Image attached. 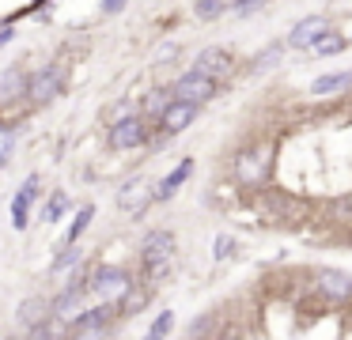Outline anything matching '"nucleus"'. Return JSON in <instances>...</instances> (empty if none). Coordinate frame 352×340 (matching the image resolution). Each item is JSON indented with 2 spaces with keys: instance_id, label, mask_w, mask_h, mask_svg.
I'll return each instance as SVG.
<instances>
[{
  "instance_id": "f257e3e1",
  "label": "nucleus",
  "mask_w": 352,
  "mask_h": 340,
  "mask_svg": "<svg viewBox=\"0 0 352 340\" xmlns=\"http://www.w3.org/2000/svg\"><path fill=\"white\" fill-rule=\"evenodd\" d=\"M231 174H235V181L243 189H250V193L265 189L269 174H273V148H269V144H246V148L231 159Z\"/></svg>"
},
{
  "instance_id": "f03ea898",
  "label": "nucleus",
  "mask_w": 352,
  "mask_h": 340,
  "mask_svg": "<svg viewBox=\"0 0 352 340\" xmlns=\"http://www.w3.org/2000/svg\"><path fill=\"white\" fill-rule=\"evenodd\" d=\"M133 272L122 269V264H91V280H87V291L95 295V302H107V306H118L125 299V291L133 287Z\"/></svg>"
},
{
  "instance_id": "7ed1b4c3",
  "label": "nucleus",
  "mask_w": 352,
  "mask_h": 340,
  "mask_svg": "<svg viewBox=\"0 0 352 340\" xmlns=\"http://www.w3.org/2000/svg\"><path fill=\"white\" fill-rule=\"evenodd\" d=\"M311 287L314 295H318L326 306H352V276L344 269H333V264H318V269L311 272Z\"/></svg>"
},
{
  "instance_id": "20e7f679",
  "label": "nucleus",
  "mask_w": 352,
  "mask_h": 340,
  "mask_svg": "<svg viewBox=\"0 0 352 340\" xmlns=\"http://www.w3.org/2000/svg\"><path fill=\"white\" fill-rule=\"evenodd\" d=\"M148 136H152V121H144L137 113V117L114 121L107 140H110V148H114V151H137V148H144V144H148Z\"/></svg>"
},
{
  "instance_id": "39448f33",
  "label": "nucleus",
  "mask_w": 352,
  "mask_h": 340,
  "mask_svg": "<svg viewBox=\"0 0 352 340\" xmlns=\"http://www.w3.org/2000/svg\"><path fill=\"white\" fill-rule=\"evenodd\" d=\"M216 91H220V83L208 80V76H201V72H193V68L170 83V95L182 98V102H193V106H205L208 98H216Z\"/></svg>"
},
{
  "instance_id": "423d86ee",
  "label": "nucleus",
  "mask_w": 352,
  "mask_h": 340,
  "mask_svg": "<svg viewBox=\"0 0 352 340\" xmlns=\"http://www.w3.org/2000/svg\"><path fill=\"white\" fill-rule=\"evenodd\" d=\"M61 87H65V68H57V65L38 68V72L27 80V102L46 106V102H54V98L61 95Z\"/></svg>"
},
{
  "instance_id": "0eeeda50",
  "label": "nucleus",
  "mask_w": 352,
  "mask_h": 340,
  "mask_svg": "<svg viewBox=\"0 0 352 340\" xmlns=\"http://www.w3.org/2000/svg\"><path fill=\"white\" fill-rule=\"evenodd\" d=\"M140 264H155V261H175V249H178V238L175 231H167V227H155V231H148L144 238H140Z\"/></svg>"
},
{
  "instance_id": "6e6552de",
  "label": "nucleus",
  "mask_w": 352,
  "mask_h": 340,
  "mask_svg": "<svg viewBox=\"0 0 352 340\" xmlns=\"http://www.w3.org/2000/svg\"><path fill=\"white\" fill-rule=\"evenodd\" d=\"M231 68H235V57H231V49H223V45H208V49L197 53V60H193V72L208 76V80L220 83L223 76H231Z\"/></svg>"
},
{
  "instance_id": "1a4fd4ad",
  "label": "nucleus",
  "mask_w": 352,
  "mask_h": 340,
  "mask_svg": "<svg viewBox=\"0 0 352 340\" xmlns=\"http://www.w3.org/2000/svg\"><path fill=\"white\" fill-rule=\"evenodd\" d=\"M254 208H261V216H265L269 223H288L296 201H292L284 189H258V193H254Z\"/></svg>"
},
{
  "instance_id": "9d476101",
  "label": "nucleus",
  "mask_w": 352,
  "mask_h": 340,
  "mask_svg": "<svg viewBox=\"0 0 352 340\" xmlns=\"http://www.w3.org/2000/svg\"><path fill=\"white\" fill-rule=\"evenodd\" d=\"M326 30H329L326 15H303V19L288 30V42H284V45H288V49H311V45L318 42Z\"/></svg>"
},
{
  "instance_id": "9b49d317",
  "label": "nucleus",
  "mask_w": 352,
  "mask_h": 340,
  "mask_svg": "<svg viewBox=\"0 0 352 340\" xmlns=\"http://www.w3.org/2000/svg\"><path fill=\"white\" fill-rule=\"evenodd\" d=\"M197 110H201V106L175 98V102H170L167 110H163V117H160V133H163V136H178L182 128H190L193 121H197Z\"/></svg>"
},
{
  "instance_id": "f8f14e48",
  "label": "nucleus",
  "mask_w": 352,
  "mask_h": 340,
  "mask_svg": "<svg viewBox=\"0 0 352 340\" xmlns=\"http://www.w3.org/2000/svg\"><path fill=\"white\" fill-rule=\"evenodd\" d=\"M155 185H148L144 178H133V181H125V189L118 193V208L122 212H129V216H140V212L148 208V204L155 201V193H152Z\"/></svg>"
},
{
  "instance_id": "ddd939ff",
  "label": "nucleus",
  "mask_w": 352,
  "mask_h": 340,
  "mask_svg": "<svg viewBox=\"0 0 352 340\" xmlns=\"http://www.w3.org/2000/svg\"><path fill=\"white\" fill-rule=\"evenodd\" d=\"M34 196H38V178H27L23 185H19L16 201H12V223H16V231H27V223H31Z\"/></svg>"
},
{
  "instance_id": "4468645a",
  "label": "nucleus",
  "mask_w": 352,
  "mask_h": 340,
  "mask_svg": "<svg viewBox=\"0 0 352 340\" xmlns=\"http://www.w3.org/2000/svg\"><path fill=\"white\" fill-rule=\"evenodd\" d=\"M190 174H193V159H182V163H178L175 170L167 174V178H160V181H155V189H152V193H155V201H170V196H175L178 189L186 185V181H190Z\"/></svg>"
},
{
  "instance_id": "2eb2a0df",
  "label": "nucleus",
  "mask_w": 352,
  "mask_h": 340,
  "mask_svg": "<svg viewBox=\"0 0 352 340\" xmlns=\"http://www.w3.org/2000/svg\"><path fill=\"white\" fill-rule=\"evenodd\" d=\"M152 291H155V287H148L144 280L137 276V280H133V287L125 291V299L118 302V317H133V314H140V310L148 306V299H152Z\"/></svg>"
},
{
  "instance_id": "dca6fc26",
  "label": "nucleus",
  "mask_w": 352,
  "mask_h": 340,
  "mask_svg": "<svg viewBox=\"0 0 352 340\" xmlns=\"http://www.w3.org/2000/svg\"><path fill=\"white\" fill-rule=\"evenodd\" d=\"M46 317H50V299H42V295H31V299L19 302V314H16L19 329H34V325H42Z\"/></svg>"
},
{
  "instance_id": "f3484780",
  "label": "nucleus",
  "mask_w": 352,
  "mask_h": 340,
  "mask_svg": "<svg viewBox=\"0 0 352 340\" xmlns=\"http://www.w3.org/2000/svg\"><path fill=\"white\" fill-rule=\"evenodd\" d=\"M80 264H84V249H80V242H76V246H65L61 253L54 257V264H50V276H54V280H69L72 272L80 269Z\"/></svg>"
},
{
  "instance_id": "a211bd4d",
  "label": "nucleus",
  "mask_w": 352,
  "mask_h": 340,
  "mask_svg": "<svg viewBox=\"0 0 352 340\" xmlns=\"http://www.w3.org/2000/svg\"><path fill=\"white\" fill-rule=\"evenodd\" d=\"M27 80L31 76L23 68H8L0 76V102H16V98H27Z\"/></svg>"
},
{
  "instance_id": "6ab92c4d",
  "label": "nucleus",
  "mask_w": 352,
  "mask_h": 340,
  "mask_svg": "<svg viewBox=\"0 0 352 340\" xmlns=\"http://www.w3.org/2000/svg\"><path fill=\"white\" fill-rule=\"evenodd\" d=\"M349 83H352V72H329V76H318V80L311 83V95H314V98H326V95L344 91Z\"/></svg>"
},
{
  "instance_id": "aec40b11",
  "label": "nucleus",
  "mask_w": 352,
  "mask_h": 340,
  "mask_svg": "<svg viewBox=\"0 0 352 340\" xmlns=\"http://www.w3.org/2000/svg\"><path fill=\"white\" fill-rule=\"evenodd\" d=\"M344 49H349V38L337 34V30H326V34H322L318 42L311 45L314 57H337V53H344Z\"/></svg>"
},
{
  "instance_id": "412c9836",
  "label": "nucleus",
  "mask_w": 352,
  "mask_h": 340,
  "mask_svg": "<svg viewBox=\"0 0 352 340\" xmlns=\"http://www.w3.org/2000/svg\"><path fill=\"white\" fill-rule=\"evenodd\" d=\"M216 325H220V314L205 310L201 317H193V321H190V332H186V337H190V340H208L216 332Z\"/></svg>"
},
{
  "instance_id": "4be33fe9",
  "label": "nucleus",
  "mask_w": 352,
  "mask_h": 340,
  "mask_svg": "<svg viewBox=\"0 0 352 340\" xmlns=\"http://www.w3.org/2000/svg\"><path fill=\"white\" fill-rule=\"evenodd\" d=\"M91 219H95V208H91V204H84V208L76 212V219H72V227H69V238H65V246H76V242L84 238V231L91 227Z\"/></svg>"
},
{
  "instance_id": "5701e85b",
  "label": "nucleus",
  "mask_w": 352,
  "mask_h": 340,
  "mask_svg": "<svg viewBox=\"0 0 352 340\" xmlns=\"http://www.w3.org/2000/svg\"><path fill=\"white\" fill-rule=\"evenodd\" d=\"M170 329H175V310H160V314H155V321H152V329H148V337L167 340Z\"/></svg>"
},
{
  "instance_id": "b1692460",
  "label": "nucleus",
  "mask_w": 352,
  "mask_h": 340,
  "mask_svg": "<svg viewBox=\"0 0 352 340\" xmlns=\"http://www.w3.org/2000/svg\"><path fill=\"white\" fill-rule=\"evenodd\" d=\"M65 212H69V196H65L61 189H57V193L50 196V204H46V212H42V219H46V223H57V219H61Z\"/></svg>"
},
{
  "instance_id": "393cba45",
  "label": "nucleus",
  "mask_w": 352,
  "mask_h": 340,
  "mask_svg": "<svg viewBox=\"0 0 352 340\" xmlns=\"http://www.w3.org/2000/svg\"><path fill=\"white\" fill-rule=\"evenodd\" d=\"M235 249H239V242L231 238V234H216V242H212V261H228V257H235Z\"/></svg>"
},
{
  "instance_id": "a878e982",
  "label": "nucleus",
  "mask_w": 352,
  "mask_h": 340,
  "mask_svg": "<svg viewBox=\"0 0 352 340\" xmlns=\"http://www.w3.org/2000/svg\"><path fill=\"white\" fill-rule=\"evenodd\" d=\"M228 4L231 0H193V12H197V19H216Z\"/></svg>"
},
{
  "instance_id": "bb28decb",
  "label": "nucleus",
  "mask_w": 352,
  "mask_h": 340,
  "mask_svg": "<svg viewBox=\"0 0 352 340\" xmlns=\"http://www.w3.org/2000/svg\"><path fill=\"white\" fill-rule=\"evenodd\" d=\"M12 151H16V128H12V125H0V166L12 159Z\"/></svg>"
},
{
  "instance_id": "cd10ccee",
  "label": "nucleus",
  "mask_w": 352,
  "mask_h": 340,
  "mask_svg": "<svg viewBox=\"0 0 352 340\" xmlns=\"http://www.w3.org/2000/svg\"><path fill=\"white\" fill-rule=\"evenodd\" d=\"M280 53H284V45H269L265 53H258V57H254V72H265L269 65H276V60H280Z\"/></svg>"
},
{
  "instance_id": "c85d7f7f",
  "label": "nucleus",
  "mask_w": 352,
  "mask_h": 340,
  "mask_svg": "<svg viewBox=\"0 0 352 340\" xmlns=\"http://www.w3.org/2000/svg\"><path fill=\"white\" fill-rule=\"evenodd\" d=\"M122 4H125V0H102V8H107V12H118Z\"/></svg>"
},
{
  "instance_id": "c756f323",
  "label": "nucleus",
  "mask_w": 352,
  "mask_h": 340,
  "mask_svg": "<svg viewBox=\"0 0 352 340\" xmlns=\"http://www.w3.org/2000/svg\"><path fill=\"white\" fill-rule=\"evenodd\" d=\"M239 8H254V4H261V0H235Z\"/></svg>"
},
{
  "instance_id": "7c9ffc66",
  "label": "nucleus",
  "mask_w": 352,
  "mask_h": 340,
  "mask_svg": "<svg viewBox=\"0 0 352 340\" xmlns=\"http://www.w3.org/2000/svg\"><path fill=\"white\" fill-rule=\"evenodd\" d=\"M140 340H155V337H148V332H144V337H140Z\"/></svg>"
},
{
  "instance_id": "2f4dec72",
  "label": "nucleus",
  "mask_w": 352,
  "mask_h": 340,
  "mask_svg": "<svg viewBox=\"0 0 352 340\" xmlns=\"http://www.w3.org/2000/svg\"><path fill=\"white\" fill-rule=\"evenodd\" d=\"M12 340H23V337H12Z\"/></svg>"
},
{
  "instance_id": "473e14b6",
  "label": "nucleus",
  "mask_w": 352,
  "mask_h": 340,
  "mask_svg": "<svg viewBox=\"0 0 352 340\" xmlns=\"http://www.w3.org/2000/svg\"><path fill=\"white\" fill-rule=\"evenodd\" d=\"M349 42H352V34H349Z\"/></svg>"
}]
</instances>
